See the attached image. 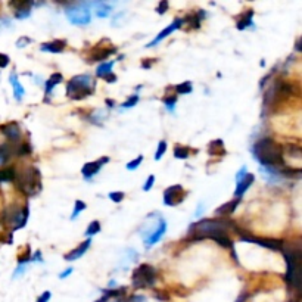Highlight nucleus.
Returning a JSON list of instances; mask_svg holds the SVG:
<instances>
[{
	"label": "nucleus",
	"mask_w": 302,
	"mask_h": 302,
	"mask_svg": "<svg viewBox=\"0 0 302 302\" xmlns=\"http://www.w3.org/2000/svg\"><path fill=\"white\" fill-rule=\"evenodd\" d=\"M252 154L254 158L257 159L258 162L266 167L267 169H271L277 174L280 168L286 167L285 164V158H283V147L273 139L266 137L261 139L254 143L252 146Z\"/></svg>",
	"instance_id": "f257e3e1"
},
{
	"label": "nucleus",
	"mask_w": 302,
	"mask_h": 302,
	"mask_svg": "<svg viewBox=\"0 0 302 302\" xmlns=\"http://www.w3.org/2000/svg\"><path fill=\"white\" fill-rule=\"evenodd\" d=\"M62 81H64V77H62V74H59V72H55L53 76H50V79L45 83L46 96H50L52 90L55 89L58 84H61Z\"/></svg>",
	"instance_id": "5701e85b"
},
{
	"label": "nucleus",
	"mask_w": 302,
	"mask_h": 302,
	"mask_svg": "<svg viewBox=\"0 0 302 302\" xmlns=\"http://www.w3.org/2000/svg\"><path fill=\"white\" fill-rule=\"evenodd\" d=\"M181 25H183V20H180V18L174 20V21H173V24H169L167 28H164V30H162L161 33L158 34L157 37H155V39H154V40H152V42H150L149 45L146 46V47H152V46L158 45L159 42H162L164 39H167L169 34H173L174 31H177V30H179Z\"/></svg>",
	"instance_id": "4468645a"
},
{
	"label": "nucleus",
	"mask_w": 302,
	"mask_h": 302,
	"mask_svg": "<svg viewBox=\"0 0 302 302\" xmlns=\"http://www.w3.org/2000/svg\"><path fill=\"white\" fill-rule=\"evenodd\" d=\"M154 64V61H143L142 62V68H150Z\"/></svg>",
	"instance_id": "3c124183"
},
{
	"label": "nucleus",
	"mask_w": 302,
	"mask_h": 302,
	"mask_svg": "<svg viewBox=\"0 0 302 302\" xmlns=\"http://www.w3.org/2000/svg\"><path fill=\"white\" fill-rule=\"evenodd\" d=\"M168 8H169V5H168V2H165V0H162L159 5H158L157 8V12L159 13V15H164L165 12L168 11Z\"/></svg>",
	"instance_id": "37998d69"
},
{
	"label": "nucleus",
	"mask_w": 302,
	"mask_h": 302,
	"mask_svg": "<svg viewBox=\"0 0 302 302\" xmlns=\"http://www.w3.org/2000/svg\"><path fill=\"white\" fill-rule=\"evenodd\" d=\"M118 302H145V298L140 296V295H131V296H127V298H120Z\"/></svg>",
	"instance_id": "e433bc0d"
},
{
	"label": "nucleus",
	"mask_w": 302,
	"mask_h": 302,
	"mask_svg": "<svg viewBox=\"0 0 302 302\" xmlns=\"http://www.w3.org/2000/svg\"><path fill=\"white\" fill-rule=\"evenodd\" d=\"M165 150H167V142L165 140H161L159 143H158V149H157V154H155V161H159L161 158L165 155Z\"/></svg>",
	"instance_id": "72a5a7b5"
},
{
	"label": "nucleus",
	"mask_w": 302,
	"mask_h": 302,
	"mask_svg": "<svg viewBox=\"0 0 302 302\" xmlns=\"http://www.w3.org/2000/svg\"><path fill=\"white\" fill-rule=\"evenodd\" d=\"M68 21L74 25H87L91 21V12L87 5H72L67 8Z\"/></svg>",
	"instance_id": "1a4fd4ad"
},
{
	"label": "nucleus",
	"mask_w": 302,
	"mask_h": 302,
	"mask_svg": "<svg viewBox=\"0 0 302 302\" xmlns=\"http://www.w3.org/2000/svg\"><path fill=\"white\" fill-rule=\"evenodd\" d=\"M71 273H72V269H67L64 273H62V274H59V277H61V279H65V277H68Z\"/></svg>",
	"instance_id": "09e8293b"
},
{
	"label": "nucleus",
	"mask_w": 302,
	"mask_h": 302,
	"mask_svg": "<svg viewBox=\"0 0 302 302\" xmlns=\"http://www.w3.org/2000/svg\"><path fill=\"white\" fill-rule=\"evenodd\" d=\"M50 296H52V293L49 291L43 292L40 296H39V299H37V302H49V299H50Z\"/></svg>",
	"instance_id": "49530a36"
},
{
	"label": "nucleus",
	"mask_w": 302,
	"mask_h": 302,
	"mask_svg": "<svg viewBox=\"0 0 302 302\" xmlns=\"http://www.w3.org/2000/svg\"><path fill=\"white\" fill-rule=\"evenodd\" d=\"M33 40L30 39V37H27V35H23V37H20V40L16 42V47H20V49H23L27 45H30Z\"/></svg>",
	"instance_id": "79ce46f5"
},
{
	"label": "nucleus",
	"mask_w": 302,
	"mask_h": 302,
	"mask_svg": "<svg viewBox=\"0 0 302 302\" xmlns=\"http://www.w3.org/2000/svg\"><path fill=\"white\" fill-rule=\"evenodd\" d=\"M9 62H11L9 56L5 55V53H0V68H6L9 65Z\"/></svg>",
	"instance_id": "c03bdc74"
},
{
	"label": "nucleus",
	"mask_w": 302,
	"mask_h": 302,
	"mask_svg": "<svg viewBox=\"0 0 302 302\" xmlns=\"http://www.w3.org/2000/svg\"><path fill=\"white\" fill-rule=\"evenodd\" d=\"M16 176V169L13 167L2 168L0 169V183H6V181H13Z\"/></svg>",
	"instance_id": "393cba45"
},
{
	"label": "nucleus",
	"mask_w": 302,
	"mask_h": 302,
	"mask_svg": "<svg viewBox=\"0 0 302 302\" xmlns=\"http://www.w3.org/2000/svg\"><path fill=\"white\" fill-rule=\"evenodd\" d=\"M191 155V149L187 146H180L177 145L174 147V157L177 159H186Z\"/></svg>",
	"instance_id": "cd10ccee"
},
{
	"label": "nucleus",
	"mask_w": 302,
	"mask_h": 302,
	"mask_svg": "<svg viewBox=\"0 0 302 302\" xmlns=\"http://www.w3.org/2000/svg\"><path fill=\"white\" fill-rule=\"evenodd\" d=\"M286 264H288V273L286 280L288 283L293 286L296 291L301 288V248L299 247H288L281 248Z\"/></svg>",
	"instance_id": "20e7f679"
},
{
	"label": "nucleus",
	"mask_w": 302,
	"mask_h": 302,
	"mask_svg": "<svg viewBox=\"0 0 302 302\" xmlns=\"http://www.w3.org/2000/svg\"><path fill=\"white\" fill-rule=\"evenodd\" d=\"M252 16H254V11L252 9H249V11H247L242 16H240V20L237 21V24H236V28L237 30H240V31H243V30H247L248 27H251L252 25Z\"/></svg>",
	"instance_id": "b1692460"
},
{
	"label": "nucleus",
	"mask_w": 302,
	"mask_h": 302,
	"mask_svg": "<svg viewBox=\"0 0 302 302\" xmlns=\"http://www.w3.org/2000/svg\"><path fill=\"white\" fill-rule=\"evenodd\" d=\"M31 261H40V262L43 261V259H42V257H40V252H39V251H37V252L34 254V257L31 255Z\"/></svg>",
	"instance_id": "8fccbe9b"
},
{
	"label": "nucleus",
	"mask_w": 302,
	"mask_h": 302,
	"mask_svg": "<svg viewBox=\"0 0 302 302\" xmlns=\"http://www.w3.org/2000/svg\"><path fill=\"white\" fill-rule=\"evenodd\" d=\"M28 205H25L24 208H20L18 205H11L8 206L0 217V221L5 225H9L12 230H20L25 227V224L28 221Z\"/></svg>",
	"instance_id": "423d86ee"
},
{
	"label": "nucleus",
	"mask_w": 302,
	"mask_h": 302,
	"mask_svg": "<svg viewBox=\"0 0 302 302\" xmlns=\"http://www.w3.org/2000/svg\"><path fill=\"white\" fill-rule=\"evenodd\" d=\"M90 245H91V239H87V240H84L83 243H80L79 247L74 248L71 252H68V254H65V257H64V259L65 261H77L79 258H81L86 252H87V249L90 248Z\"/></svg>",
	"instance_id": "dca6fc26"
},
{
	"label": "nucleus",
	"mask_w": 302,
	"mask_h": 302,
	"mask_svg": "<svg viewBox=\"0 0 302 302\" xmlns=\"http://www.w3.org/2000/svg\"><path fill=\"white\" fill-rule=\"evenodd\" d=\"M28 261H31V251H30V249H27L23 255L18 257V264H20V266H24V264L28 262Z\"/></svg>",
	"instance_id": "4c0bfd02"
},
{
	"label": "nucleus",
	"mask_w": 302,
	"mask_h": 302,
	"mask_svg": "<svg viewBox=\"0 0 302 302\" xmlns=\"http://www.w3.org/2000/svg\"><path fill=\"white\" fill-rule=\"evenodd\" d=\"M137 102H139V95H133V96L128 98V101L124 102L123 108H133L137 105Z\"/></svg>",
	"instance_id": "58836bf2"
},
{
	"label": "nucleus",
	"mask_w": 302,
	"mask_h": 302,
	"mask_svg": "<svg viewBox=\"0 0 302 302\" xmlns=\"http://www.w3.org/2000/svg\"><path fill=\"white\" fill-rule=\"evenodd\" d=\"M101 232V223L98 221V220H95V221H91L89 224V227H87V230H86V236L87 237H91V236L98 235Z\"/></svg>",
	"instance_id": "7c9ffc66"
},
{
	"label": "nucleus",
	"mask_w": 302,
	"mask_h": 302,
	"mask_svg": "<svg viewBox=\"0 0 302 302\" xmlns=\"http://www.w3.org/2000/svg\"><path fill=\"white\" fill-rule=\"evenodd\" d=\"M109 199L115 203H120L124 199V192H111L109 193Z\"/></svg>",
	"instance_id": "ea45409f"
},
{
	"label": "nucleus",
	"mask_w": 302,
	"mask_h": 302,
	"mask_svg": "<svg viewBox=\"0 0 302 302\" xmlns=\"http://www.w3.org/2000/svg\"><path fill=\"white\" fill-rule=\"evenodd\" d=\"M15 154V149H13V143L11 142H5L0 145V167L5 165L9 159L12 158V155Z\"/></svg>",
	"instance_id": "6ab92c4d"
},
{
	"label": "nucleus",
	"mask_w": 302,
	"mask_h": 302,
	"mask_svg": "<svg viewBox=\"0 0 302 302\" xmlns=\"http://www.w3.org/2000/svg\"><path fill=\"white\" fill-rule=\"evenodd\" d=\"M254 181H255V176L254 174H249L248 173L247 176L243 177V179L240 180L239 183H236V191H235V196L236 199H239V198H242L247 191L254 184Z\"/></svg>",
	"instance_id": "2eb2a0df"
},
{
	"label": "nucleus",
	"mask_w": 302,
	"mask_h": 302,
	"mask_svg": "<svg viewBox=\"0 0 302 302\" xmlns=\"http://www.w3.org/2000/svg\"><path fill=\"white\" fill-rule=\"evenodd\" d=\"M96 83L90 76H76L67 83V96L72 101H83L95 93Z\"/></svg>",
	"instance_id": "39448f33"
},
{
	"label": "nucleus",
	"mask_w": 302,
	"mask_h": 302,
	"mask_svg": "<svg viewBox=\"0 0 302 302\" xmlns=\"http://www.w3.org/2000/svg\"><path fill=\"white\" fill-rule=\"evenodd\" d=\"M30 154H31V146L28 145L27 142L20 143V145L16 146V149H15V155H18V157H27Z\"/></svg>",
	"instance_id": "c756f323"
},
{
	"label": "nucleus",
	"mask_w": 302,
	"mask_h": 302,
	"mask_svg": "<svg viewBox=\"0 0 302 302\" xmlns=\"http://www.w3.org/2000/svg\"><path fill=\"white\" fill-rule=\"evenodd\" d=\"M18 191L23 192L25 196H34L42 191V176L35 167H25L16 173L15 180Z\"/></svg>",
	"instance_id": "7ed1b4c3"
},
{
	"label": "nucleus",
	"mask_w": 302,
	"mask_h": 302,
	"mask_svg": "<svg viewBox=\"0 0 302 302\" xmlns=\"http://www.w3.org/2000/svg\"><path fill=\"white\" fill-rule=\"evenodd\" d=\"M105 42H106V39L101 42L98 46H95L89 52V56H87V62H98V61H101V62H105V59H108L109 56L115 55L117 53V47L114 45L108 46H103L105 45Z\"/></svg>",
	"instance_id": "9d476101"
},
{
	"label": "nucleus",
	"mask_w": 302,
	"mask_h": 302,
	"mask_svg": "<svg viewBox=\"0 0 302 302\" xmlns=\"http://www.w3.org/2000/svg\"><path fill=\"white\" fill-rule=\"evenodd\" d=\"M165 232H167V223L159 214H157L155 223L150 221L149 224H145L142 229V237H143L146 247L149 248L158 243L162 239V236L165 235Z\"/></svg>",
	"instance_id": "0eeeda50"
},
{
	"label": "nucleus",
	"mask_w": 302,
	"mask_h": 302,
	"mask_svg": "<svg viewBox=\"0 0 302 302\" xmlns=\"http://www.w3.org/2000/svg\"><path fill=\"white\" fill-rule=\"evenodd\" d=\"M202 208H203V205H199V208L196 210V213H195V217H201V214H202Z\"/></svg>",
	"instance_id": "603ef678"
},
{
	"label": "nucleus",
	"mask_w": 302,
	"mask_h": 302,
	"mask_svg": "<svg viewBox=\"0 0 302 302\" xmlns=\"http://www.w3.org/2000/svg\"><path fill=\"white\" fill-rule=\"evenodd\" d=\"M114 64H115V61H109V62H102L101 65L98 67L96 69V76L98 77H101L103 79L105 76H108V74H111L112 67H114Z\"/></svg>",
	"instance_id": "a878e982"
},
{
	"label": "nucleus",
	"mask_w": 302,
	"mask_h": 302,
	"mask_svg": "<svg viewBox=\"0 0 302 302\" xmlns=\"http://www.w3.org/2000/svg\"><path fill=\"white\" fill-rule=\"evenodd\" d=\"M108 299H109V298H108V296H105V295H103V296H102V298H99V299H98V301H95V302H108Z\"/></svg>",
	"instance_id": "864d4df0"
},
{
	"label": "nucleus",
	"mask_w": 302,
	"mask_h": 302,
	"mask_svg": "<svg viewBox=\"0 0 302 302\" xmlns=\"http://www.w3.org/2000/svg\"><path fill=\"white\" fill-rule=\"evenodd\" d=\"M286 150L289 152V155L296 159H301L302 157V150L301 147L298 145H286Z\"/></svg>",
	"instance_id": "473e14b6"
},
{
	"label": "nucleus",
	"mask_w": 302,
	"mask_h": 302,
	"mask_svg": "<svg viewBox=\"0 0 302 302\" xmlns=\"http://www.w3.org/2000/svg\"><path fill=\"white\" fill-rule=\"evenodd\" d=\"M239 203H240V199H233V201L225 202V203H223L221 206H218V208L215 210V214L220 215V217L232 215V214L236 211V208H237Z\"/></svg>",
	"instance_id": "a211bd4d"
},
{
	"label": "nucleus",
	"mask_w": 302,
	"mask_h": 302,
	"mask_svg": "<svg viewBox=\"0 0 302 302\" xmlns=\"http://www.w3.org/2000/svg\"><path fill=\"white\" fill-rule=\"evenodd\" d=\"M106 162H109V158L108 157L101 158V159L93 161V162H87V164H84V167L81 169V174L84 176V179H91L93 176H96V174L101 171V168L103 167Z\"/></svg>",
	"instance_id": "f8f14e48"
},
{
	"label": "nucleus",
	"mask_w": 302,
	"mask_h": 302,
	"mask_svg": "<svg viewBox=\"0 0 302 302\" xmlns=\"http://www.w3.org/2000/svg\"><path fill=\"white\" fill-rule=\"evenodd\" d=\"M184 196H186V192L183 189V186H180V184L169 186L164 192V203L167 206H177L184 201Z\"/></svg>",
	"instance_id": "9b49d317"
},
{
	"label": "nucleus",
	"mask_w": 302,
	"mask_h": 302,
	"mask_svg": "<svg viewBox=\"0 0 302 302\" xmlns=\"http://www.w3.org/2000/svg\"><path fill=\"white\" fill-rule=\"evenodd\" d=\"M233 227H235V223L225 218L202 220L199 223L192 224L189 229V236L193 239H214L217 236L229 235L227 230Z\"/></svg>",
	"instance_id": "f03ea898"
},
{
	"label": "nucleus",
	"mask_w": 302,
	"mask_h": 302,
	"mask_svg": "<svg viewBox=\"0 0 302 302\" xmlns=\"http://www.w3.org/2000/svg\"><path fill=\"white\" fill-rule=\"evenodd\" d=\"M205 18V13L203 11H198V12H191L184 16L183 20V24H189L191 27L193 28H199L201 27V21Z\"/></svg>",
	"instance_id": "aec40b11"
},
{
	"label": "nucleus",
	"mask_w": 302,
	"mask_h": 302,
	"mask_svg": "<svg viewBox=\"0 0 302 302\" xmlns=\"http://www.w3.org/2000/svg\"><path fill=\"white\" fill-rule=\"evenodd\" d=\"M131 281H133V286L137 289L152 288L157 281V270L149 264H140L133 271Z\"/></svg>",
	"instance_id": "6e6552de"
},
{
	"label": "nucleus",
	"mask_w": 302,
	"mask_h": 302,
	"mask_svg": "<svg viewBox=\"0 0 302 302\" xmlns=\"http://www.w3.org/2000/svg\"><path fill=\"white\" fill-rule=\"evenodd\" d=\"M142 161H143V155H139V157L136 158V159H133V161H130L127 165H125V168L128 169V171H133V169H136V168L140 167V164H142Z\"/></svg>",
	"instance_id": "f704fd0d"
},
{
	"label": "nucleus",
	"mask_w": 302,
	"mask_h": 302,
	"mask_svg": "<svg viewBox=\"0 0 302 302\" xmlns=\"http://www.w3.org/2000/svg\"><path fill=\"white\" fill-rule=\"evenodd\" d=\"M87 208V205L84 203L83 201H76V205H74V211H72V215H71V220H76L79 217L80 214L83 213L84 210Z\"/></svg>",
	"instance_id": "2f4dec72"
},
{
	"label": "nucleus",
	"mask_w": 302,
	"mask_h": 302,
	"mask_svg": "<svg viewBox=\"0 0 302 302\" xmlns=\"http://www.w3.org/2000/svg\"><path fill=\"white\" fill-rule=\"evenodd\" d=\"M174 90H176L177 95H189V93L193 91V86H192L191 81H184V83L177 84V86L174 87Z\"/></svg>",
	"instance_id": "c85d7f7f"
},
{
	"label": "nucleus",
	"mask_w": 302,
	"mask_h": 302,
	"mask_svg": "<svg viewBox=\"0 0 302 302\" xmlns=\"http://www.w3.org/2000/svg\"><path fill=\"white\" fill-rule=\"evenodd\" d=\"M154 184H155V176H154V174H150V176L147 177V180H146L145 186H143V191L149 192L152 187H154Z\"/></svg>",
	"instance_id": "a19ab883"
},
{
	"label": "nucleus",
	"mask_w": 302,
	"mask_h": 302,
	"mask_svg": "<svg viewBox=\"0 0 302 302\" xmlns=\"http://www.w3.org/2000/svg\"><path fill=\"white\" fill-rule=\"evenodd\" d=\"M176 101H177V96H176V95H174V96L171 95V96H165V98H164V103H165L168 111H173V109H174Z\"/></svg>",
	"instance_id": "c9c22d12"
},
{
	"label": "nucleus",
	"mask_w": 302,
	"mask_h": 302,
	"mask_svg": "<svg viewBox=\"0 0 302 302\" xmlns=\"http://www.w3.org/2000/svg\"><path fill=\"white\" fill-rule=\"evenodd\" d=\"M103 80H105L106 83H109V84H112V83H115V81H117V76H115L114 72H111V74H108V76H105V77H103Z\"/></svg>",
	"instance_id": "de8ad7c7"
},
{
	"label": "nucleus",
	"mask_w": 302,
	"mask_h": 302,
	"mask_svg": "<svg viewBox=\"0 0 302 302\" xmlns=\"http://www.w3.org/2000/svg\"><path fill=\"white\" fill-rule=\"evenodd\" d=\"M0 133L8 137L11 143H16L21 137V127L16 123H8L0 125Z\"/></svg>",
	"instance_id": "ddd939ff"
},
{
	"label": "nucleus",
	"mask_w": 302,
	"mask_h": 302,
	"mask_svg": "<svg viewBox=\"0 0 302 302\" xmlns=\"http://www.w3.org/2000/svg\"><path fill=\"white\" fill-rule=\"evenodd\" d=\"M208 154L213 157H224L225 155V147H224V142L221 139L218 140H213L208 145Z\"/></svg>",
	"instance_id": "412c9836"
},
{
	"label": "nucleus",
	"mask_w": 302,
	"mask_h": 302,
	"mask_svg": "<svg viewBox=\"0 0 302 302\" xmlns=\"http://www.w3.org/2000/svg\"><path fill=\"white\" fill-rule=\"evenodd\" d=\"M67 47V42L65 40H53V42H47L40 46L42 52H47V53H62Z\"/></svg>",
	"instance_id": "f3484780"
},
{
	"label": "nucleus",
	"mask_w": 302,
	"mask_h": 302,
	"mask_svg": "<svg viewBox=\"0 0 302 302\" xmlns=\"http://www.w3.org/2000/svg\"><path fill=\"white\" fill-rule=\"evenodd\" d=\"M93 6H95V9H96L95 12H96V15H98L99 18H106V16L111 15V6L106 5V3H95Z\"/></svg>",
	"instance_id": "bb28decb"
},
{
	"label": "nucleus",
	"mask_w": 302,
	"mask_h": 302,
	"mask_svg": "<svg viewBox=\"0 0 302 302\" xmlns=\"http://www.w3.org/2000/svg\"><path fill=\"white\" fill-rule=\"evenodd\" d=\"M11 84L12 87H13V95H15V99L16 101H23L24 95H25V90H24L23 84L20 83V80H18V77H16V74L15 72H12L11 74Z\"/></svg>",
	"instance_id": "4be33fe9"
},
{
	"label": "nucleus",
	"mask_w": 302,
	"mask_h": 302,
	"mask_svg": "<svg viewBox=\"0 0 302 302\" xmlns=\"http://www.w3.org/2000/svg\"><path fill=\"white\" fill-rule=\"evenodd\" d=\"M248 174V168L247 167H242L239 171H237V174H236V183H239L240 180L243 179L245 176Z\"/></svg>",
	"instance_id": "a18cd8bd"
}]
</instances>
